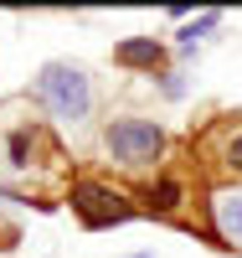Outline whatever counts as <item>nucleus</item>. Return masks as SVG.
I'll list each match as a JSON object with an SVG mask.
<instances>
[{
  "instance_id": "f257e3e1",
  "label": "nucleus",
  "mask_w": 242,
  "mask_h": 258,
  "mask_svg": "<svg viewBox=\"0 0 242 258\" xmlns=\"http://www.w3.org/2000/svg\"><path fill=\"white\" fill-rule=\"evenodd\" d=\"M36 93H41V103L52 109V119H67V124H77V119L88 114V103H93L83 68H67V62H52V68H41Z\"/></svg>"
},
{
  "instance_id": "f03ea898",
  "label": "nucleus",
  "mask_w": 242,
  "mask_h": 258,
  "mask_svg": "<svg viewBox=\"0 0 242 258\" xmlns=\"http://www.w3.org/2000/svg\"><path fill=\"white\" fill-rule=\"evenodd\" d=\"M72 212H77L83 227H114V222L134 217L129 197H119L114 186H98V181H77L72 186Z\"/></svg>"
},
{
  "instance_id": "7ed1b4c3",
  "label": "nucleus",
  "mask_w": 242,
  "mask_h": 258,
  "mask_svg": "<svg viewBox=\"0 0 242 258\" xmlns=\"http://www.w3.org/2000/svg\"><path fill=\"white\" fill-rule=\"evenodd\" d=\"M160 124H149V119H119V124H108V150H114V160L124 165H149L160 155Z\"/></svg>"
},
{
  "instance_id": "20e7f679",
  "label": "nucleus",
  "mask_w": 242,
  "mask_h": 258,
  "mask_svg": "<svg viewBox=\"0 0 242 258\" xmlns=\"http://www.w3.org/2000/svg\"><path fill=\"white\" fill-rule=\"evenodd\" d=\"M211 217H216V232H222L227 243H242V191H216Z\"/></svg>"
},
{
  "instance_id": "39448f33",
  "label": "nucleus",
  "mask_w": 242,
  "mask_h": 258,
  "mask_svg": "<svg viewBox=\"0 0 242 258\" xmlns=\"http://www.w3.org/2000/svg\"><path fill=\"white\" fill-rule=\"evenodd\" d=\"M119 62H124V68H155V62H160V41H149V36L124 41V47H119Z\"/></svg>"
},
{
  "instance_id": "423d86ee",
  "label": "nucleus",
  "mask_w": 242,
  "mask_h": 258,
  "mask_svg": "<svg viewBox=\"0 0 242 258\" xmlns=\"http://www.w3.org/2000/svg\"><path fill=\"white\" fill-rule=\"evenodd\" d=\"M216 21H222V11H206L201 21H196V26H186V31H181V41H186V47H191V41H196V36H201V31H211V26H216Z\"/></svg>"
},
{
  "instance_id": "0eeeda50",
  "label": "nucleus",
  "mask_w": 242,
  "mask_h": 258,
  "mask_svg": "<svg viewBox=\"0 0 242 258\" xmlns=\"http://www.w3.org/2000/svg\"><path fill=\"white\" fill-rule=\"evenodd\" d=\"M227 165H232V170H242V135H237V140H232V150H227Z\"/></svg>"
},
{
  "instance_id": "6e6552de",
  "label": "nucleus",
  "mask_w": 242,
  "mask_h": 258,
  "mask_svg": "<svg viewBox=\"0 0 242 258\" xmlns=\"http://www.w3.org/2000/svg\"><path fill=\"white\" fill-rule=\"evenodd\" d=\"M139 258H144V253H139Z\"/></svg>"
}]
</instances>
